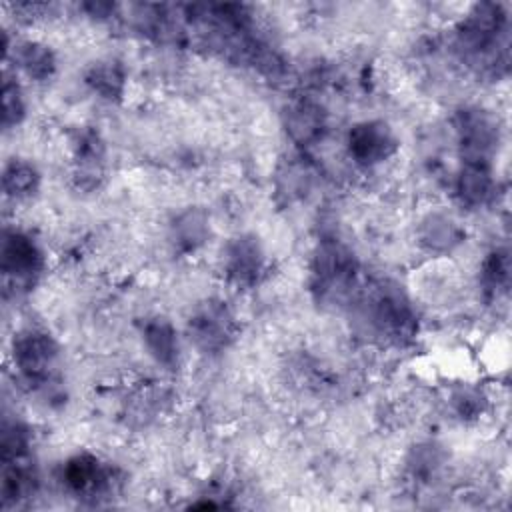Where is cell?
Masks as SVG:
<instances>
[{
    "label": "cell",
    "instance_id": "6da1fadb",
    "mask_svg": "<svg viewBox=\"0 0 512 512\" xmlns=\"http://www.w3.org/2000/svg\"><path fill=\"white\" fill-rule=\"evenodd\" d=\"M12 360L26 384L44 392L56 384L58 346L46 332L32 328L20 332L12 344Z\"/></svg>",
    "mask_w": 512,
    "mask_h": 512
},
{
    "label": "cell",
    "instance_id": "7a4b0ae2",
    "mask_svg": "<svg viewBox=\"0 0 512 512\" xmlns=\"http://www.w3.org/2000/svg\"><path fill=\"white\" fill-rule=\"evenodd\" d=\"M44 268L38 244L24 232L6 230L2 238V274L6 284L28 288Z\"/></svg>",
    "mask_w": 512,
    "mask_h": 512
},
{
    "label": "cell",
    "instance_id": "3957f363",
    "mask_svg": "<svg viewBox=\"0 0 512 512\" xmlns=\"http://www.w3.org/2000/svg\"><path fill=\"white\" fill-rule=\"evenodd\" d=\"M356 264L352 254L340 244H322L314 260L316 286L322 296H338L352 284Z\"/></svg>",
    "mask_w": 512,
    "mask_h": 512
},
{
    "label": "cell",
    "instance_id": "277c9868",
    "mask_svg": "<svg viewBox=\"0 0 512 512\" xmlns=\"http://www.w3.org/2000/svg\"><path fill=\"white\" fill-rule=\"evenodd\" d=\"M62 482L78 496H98L112 488L114 474L92 454H76L62 468Z\"/></svg>",
    "mask_w": 512,
    "mask_h": 512
},
{
    "label": "cell",
    "instance_id": "5b68a950",
    "mask_svg": "<svg viewBox=\"0 0 512 512\" xmlns=\"http://www.w3.org/2000/svg\"><path fill=\"white\" fill-rule=\"evenodd\" d=\"M350 156L360 164H376L396 150V138L384 122H360L348 134Z\"/></svg>",
    "mask_w": 512,
    "mask_h": 512
},
{
    "label": "cell",
    "instance_id": "8992f818",
    "mask_svg": "<svg viewBox=\"0 0 512 512\" xmlns=\"http://www.w3.org/2000/svg\"><path fill=\"white\" fill-rule=\"evenodd\" d=\"M458 134L466 162H484L496 146V126L482 110H462L458 114Z\"/></svg>",
    "mask_w": 512,
    "mask_h": 512
},
{
    "label": "cell",
    "instance_id": "52a82bcc",
    "mask_svg": "<svg viewBox=\"0 0 512 512\" xmlns=\"http://www.w3.org/2000/svg\"><path fill=\"white\" fill-rule=\"evenodd\" d=\"M374 326L388 336H410L414 330V314L402 294L394 290H380L368 308Z\"/></svg>",
    "mask_w": 512,
    "mask_h": 512
},
{
    "label": "cell",
    "instance_id": "ba28073f",
    "mask_svg": "<svg viewBox=\"0 0 512 512\" xmlns=\"http://www.w3.org/2000/svg\"><path fill=\"white\" fill-rule=\"evenodd\" d=\"M234 332V320L222 302L204 304L190 320V334L204 350H218L228 344Z\"/></svg>",
    "mask_w": 512,
    "mask_h": 512
},
{
    "label": "cell",
    "instance_id": "9c48e42d",
    "mask_svg": "<svg viewBox=\"0 0 512 512\" xmlns=\"http://www.w3.org/2000/svg\"><path fill=\"white\" fill-rule=\"evenodd\" d=\"M264 258L252 236H238L226 250V272L236 284H254L262 272Z\"/></svg>",
    "mask_w": 512,
    "mask_h": 512
},
{
    "label": "cell",
    "instance_id": "30bf717a",
    "mask_svg": "<svg viewBox=\"0 0 512 512\" xmlns=\"http://www.w3.org/2000/svg\"><path fill=\"white\" fill-rule=\"evenodd\" d=\"M494 192V180L488 164L484 162H464L458 176V194L468 206H480L490 200Z\"/></svg>",
    "mask_w": 512,
    "mask_h": 512
},
{
    "label": "cell",
    "instance_id": "8fae6325",
    "mask_svg": "<svg viewBox=\"0 0 512 512\" xmlns=\"http://www.w3.org/2000/svg\"><path fill=\"white\" fill-rule=\"evenodd\" d=\"M144 344L148 352L166 366H172L178 360V338L172 324L164 318H152L144 322L142 328Z\"/></svg>",
    "mask_w": 512,
    "mask_h": 512
},
{
    "label": "cell",
    "instance_id": "7c38bea8",
    "mask_svg": "<svg viewBox=\"0 0 512 512\" xmlns=\"http://www.w3.org/2000/svg\"><path fill=\"white\" fill-rule=\"evenodd\" d=\"M16 64L34 80H46L54 72V54L40 42H22L14 46Z\"/></svg>",
    "mask_w": 512,
    "mask_h": 512
},
{
    "label": "cell",
    "instance_id": "4fadbf2b",
    "mask_svg": "<svg viewBox=\"0 0 512 512\" xmlns=\"http://www.w3.org/2000/svg\"><path fill=\"white\" fill-rule=\"evenodd\" d=\"M38 172L36 168L26 162V160H12L6 164L4 174H2V188L6 192V196L12 198H24L28 194H32L38 186Z\"/></svg>",
    "mask_w": 512,
    "mask_h": 512
},
{
    "label": "cell",
    "instance_id": "5bb4252c",
    "mask_svg": "<svg viewBox=\"0 0 512 512\" xmlns=\"http://www.w3.org/2000/svg\"><path fill=\"white\" fill-rule=\"evenodd\" d=\"M420 238L430 250H450L454 244H458L460 230L456 228V224L450 218L432 214L424 220Z\"/></svg>",
    "mask_w": 512,
    "mask_h": 512
},
{
    "label": "cell",
    "instance_id": "9a60e30c",
    "mask_svg": "<svg viewBox=\"0 0 512 512\" xmlns=\"http://www.w3.org/2000/svg\"><path fill=\"white\" fill-rule=\"evenodd\" d=\"M86 82L104 98H118L124 88V72L118 62H98L90 68Z\"/></svg>",
    "mask_w": 512,
    "mask_h": 512
},
{
    "label": "cell",
    "instance_id": "2e32d148",
    "mask_svg": "<svg viewBox=\"0 0 512 512\" xmlns=\"http://www.w3.org/2000/svg\"><path fill=\"white\" fill-rule=\"evenodd\" d=\"M288 130L294 140L298 142H310L318 138L322 130V116L316 106L308 102H300L288 112Z\"/></svg>",
    "mask_w": 512,
    "mask_h": 512
},
{
    "label": "cell",
    "instance_id": "e0dca14e",
    "mask_svg": "<svg viewBox=\"0 0 512 512\" xmlns=\"http://www.w3.org/2000/svg\"><path fill=\"white\" fill-rule=\"evenodd\" d=\"M24 98H22V90L16 82H12L10 78L4 80L2 86V124L4 128L16 126L22 116H24Z\"/></svg>",
    "mask_w": 512,
    "mask_h": 512
},
{
    "label": "cell",
    "instance_id": "ac0fdd59",
    "mask_svg": "<svg viewBox=\"0 0 512 512\" xmlns=\"http://www.w3.org/2000/svg\"><path fill=\"white\" fill-rule=\"evenodd\" d=\"M508 256L506 252H494L484 264V284L488 290H500L508 284Z\"/></svg>",
    "mask_w": 512,
    "mask_h": 512
},
{
    "label": "cell",
    "instance_id": "d6986e66",
    "mask_svg": "<svg viewBox=\"0 0 512 512\" xmlns=\"http://www.w3.org/2000/svg\"><path fill=\"white\" fill-rule=\"evenodd\" d=\"M178 242L186 248H194L204 238V220L198 214H186L182 216L180 224H176Z\"/></svg>",
    "mask_w": 512,
    "mask_h": 512
}]
</instances>
